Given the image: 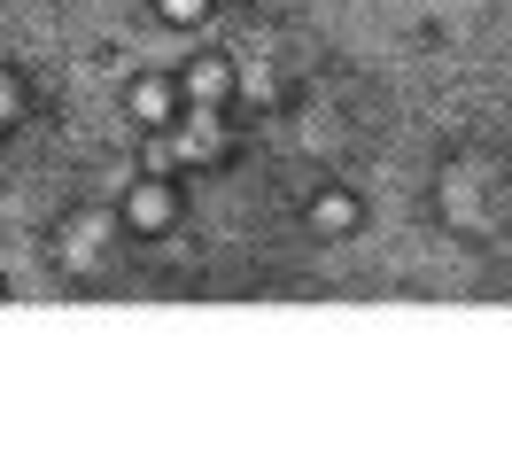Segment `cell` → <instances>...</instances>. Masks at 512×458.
Instances as JSON below:
<instances>
[{
    "mask_svg": "<svg viewBox=\"0 0 512 458\" xmlns=\"http://www.w3.org/2000/svg\"><path fill=\"white\" fill-rule=\"evenodd\" d=\"M350 218H357V202H350V195H319V226H326V233L350 226Z\"/></svg>",
    "mask_w": 512,
    "mask_h": 458,
    "instance_id": "3",
    "label": "cell"
},
{
    "mask_svg": "<svg viewBox=\"0 0 512 458\" xmlns=\"http://www.w3.org/2000/svg\"><path fill=\"white\" fill-rule=\"evenodd\" d=\"M163 218H171V195H163V187H140V195H132V226H163Z\"/></svg>",
    "mask_w": 512,
    "mask_h": 458,
    "instance_id": "2",
    "label": "cell"
},
{
    "mask_svg": "<svg viewBox=\"0 0 512 458\" xmlns=\"http://www.w3.org/2000/svg\"><path fill=\"white\" fill-rule=\"evenodd\" d=\"M225 86H233V70H225V63H194V70H187V94H194V101H218Z\"/></svg>",
    "mask_w": 512,
    "mask_h": 458,
    "instance_id": "1",
    "label": "cell"
}]
</instances>
